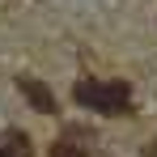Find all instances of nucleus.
Masks as SVG:
<instances>
[{"mask_svg": "<svg viewBox=\"0 0 157 157\" xmlns=\"http://www.w3.org/2000/svg\"><path fill=\"white\" fill-rule=\"evenodd\" d=\"M17 85H21V94H26V102L34 106V110H43V115H55V98H51V89H47L43 81H34V77H21Z\"/></svg>", "mask_w": 157, "mask_h": 157, "instance_id": "f03ea898", "label": "nucleus"}, {"mask_svg": "<svg viewBox=\"0 0 157 157\" xmlns=\"http://www.w3.org/2000/svg\"><path fill=\"white\" fill-rule=\"evenodd\" d=\"M51 157H85V153H81V149H72V144H55Z\"/></svg>", "mask_w": 157, "mask_h": 157, "instance_id": "20e7f679", "label": "nucleus"}, {"mask_svg": "<svg viewBox=\"0 0 157 157\" xmlns=\"http://www.w3.org/2000/svg\"><path fill=\"white\" fill-rule=\"evenodd\" d=\"M0 157H34L30 136H26V132H9V136L0 140Z\"/></svg>", "mask_w": 157, "mask_h": 157, "instance_id": "7ed1b4c3", "label": "nucleus"}, {"mask_svg": "<svg viewBox=\"0 0 157 157\" xmlns=\"http://www.w3.org/2000/svg\"><path fill=\"white\" fill-rule=\"evenodd\" d=\"M72 98L81 106L102 110V115H128L132 110V98H128V85L123 81H81L72 89Z\"/></svg>", "mask_w": 157, "mask_h": 157, "instance_id": "f257e3e1", "label": "nucleus"}]
</instances>
